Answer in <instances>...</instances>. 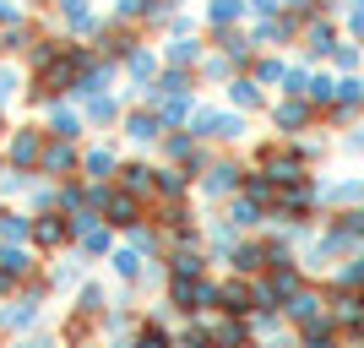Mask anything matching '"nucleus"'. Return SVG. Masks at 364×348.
I'll list each match as a JSON object with an SVG mask.
<instances>
[{
	"label": "nucleus",
	"instance_id": "1",
	"mask_svg": "<svg viewBox=\"0 0 364 348\" xmlns=\"http://www.w3.org/2000/svg\"><path fill=\"white\" fill-rule=\"evenodd\" d=\"M289 316L304 321V327H316V316H321V294H316V288H299V294L289 300Z\"/></svg>",
	"mask_w": 364,
	"mask_h": 348
},
{
	"label": "nucleus",
	"instance_id": "2",
	"mask_svg": "<svg viewBox=\"0 0 364 348\" xmlns=\"http://www.w3.org/2000/svg\"><path fill=\"white\" fill-rule=\"evenodd\" d=\"M245 343H250V332H245L240 321H223V327L213 332V348H245Z\"/></svg>",
	"mask_w": 364,
	"mask_h": 348
},
{
	"label": "nucleus",
	"instance_id": "3",
	"mask_svg": "<svg viewBox=\"0 0 364 348\" xmlns=\"http://www.w3.org/2000/svg\"><path fill=\"white\" fill-rule=\"evenodd\" d=\"M28 267H33V261L22 256L16 245H6V251H0V273H6V278H22V273H28Z\"/></svg>",
	"mask_w": 364,
	"mask_h": 348
},
{
	"label": "nucleus",
	"instance_id": "4",
	"mask_svg": "<svg viewBox=\"0 0 364 348\" xmlns=\"http://www.w3.org/2000/svg\"><path fill=\"white\" fill-rule=\"evenodd\" d=\"M33 234H38V245H49V251H55V245L65 240V223H55V218H38V223H33Z\"/></svg>",
	"mask_w": 364,
	"mask_h": 348
},
{
	"label": "nucleus",
	"instance_id": "5",
	"mask_svg": "<svg viewBox=\"0 0 364 348\" xmlns=\"http://www.w3.org/2000/svg\"><path fill=\"white\" fill-rule=\"evenodd\" d=\"M33 316H38V310H33V300H16V305H6V327H33Z\"/></svg>",
	"mask_w": 364,
	"mask_h": 348
},
{
	"label": "nucleus",
	"instance_id": "6",
	"mask_svg": "<svg viewBox=\"0 0 364 348\" xmlns=\"http://www.w3.org/2000/svg\"><path fill=\"white\" fill-rule=\"evenodd\" d=\"M28 218H16V212H6V218H0V240H6V245H16V240H22V234H28Z\"/></svg>",
	"mask_w": 364,
	"mask_h": 348
},
{
	"label": "nucleus",
	"instance_id": "7",
	"mask_svg": "<svg viewBox=\"0 0 364 348\" xmlns=\"http://www.w3.org/2000/svg\"><path fill=\"white\" fill-rule=\"evenodd\" d=\"M304 348H337V332L326 327V321H316V327L304 332Z\"/></svg>",
	"mask_w": 364,
	"mask_h": 348
},
{
	"label": "nucleus",
	"instance_id": "8",
	"mask_svg": "<svg viewBox=\"0 0 364 348\" xmlns=\"http://www.w3.org/2000/svg\"><path fill=\"white\" fill-rule=\"evenodd\" d=\"M326 201H364V180H343L326 191Z\"/></svg>",
	"mask_w": 364,
	"mask_h": 348
},
{
	"label": "nucleus",
	"instance_id": "9",
	"mask_svg": "<svg viewBox=\"0 0 364 348\" xmlns=\"http://www.w3.org/2000/svg\"><path fill=\"white\" fill-rule=\"evenodd\" d=\"M234 185H240V174H234V169H213V180H207V191H213V196H228Z\"/></svg>",
	"mask_w": 364,
	"mask_h": 348
},
{
	"label": "nucleus",
	"instance_id": "10",
	"mask_svg": "<svg viewBox=\"0 0 364 348\" xmlns=\"http://www.w3.org/2000/svg\"><path fill=\"white\" fill-rule=\"evenodd\" d=\"M109 212H114V223H136V201L131 196H109Z\"/></svg>",
	"mask_w": 364,
	"mask_h": 348
},
{
	"label": "nucleus",
	"instance_id": "11",
	"mask_svg": "<svg viewBox=\"0 0 364 348\" xmlns=\"http://www.w3.org/2000/svg\"><path fill=\"white\" fill-rule=\"evenodd\" d=\"M223 305H228V310H250V288H245V283H228L223 288Z\"/></svg>",
	"mask_w": 364,
	"mask_h": 348
},
{
	"label": "nucleus",
	"instance_id": "12",
	"mask_svg": "<svg viewBox=\"0 0 364 348\" xmlns=\"http://www.w3.org/2000/svg\"><path fill=\"white\" fill-rule=\"evenodd\" d=\"M256 218H261V212H256V201H240V207L228 212V223H240V228H250Z\"/></svg>",
	"mask_w": 364,
	"mask_h": 348
},
{
	"label": "nucleus",
	"instance_id": "13",
	"mask_svg": "<svg viewBox=\"0 0 364 348\" xmlns=\"http://www.w3.org/2000/svg\"><path fill=\"white\" fill-rule=\"evenodd\" d=\"M180 348H213V332H201V327H191V332L180 337Z\"/></svg>",
	"mask_w": 364,
	"mask_h": 348
},
{
	"label": "nucleus",
	"instance_id": "14",
	"mask_svg": "<svg viewBox=\"0 0 364 348\" xmlns=\"http://www.w3.org/2000/svg\"><path fill=\"white\" fill-rule=\"evenodd\" d=\"M136 348H168V343H164V332H158V327H141V332H136Z\"/></svg>",
	"mask_w": 364,
	"mask_h": 348
},
{
	"label": "nucleus",
	"instance_id": "15",
	"mask_svg": "<svg viewBox=\"0 0 364 348\" xmlns=\"http://www.w3.org/2000/svg\"><path fill=\"white\" fill-rule=\"evenodd\" d=\"M87 169H92V174H98V180H104L109 169H114V158H109V152H92V158H87Z\"/></svg>",
	"mask_w": 364,
	"mask_h": 348
},
{
	"label": "nucleus",
	"instance_id": "16",
	"mask_svg": "<svg viewBox=\"0 0 364 348\" xmlns=\"http://www.w3.org/2000/svg\"><path fill=\"white\" fill-rule=\"evenodd\" d=\"M277 120H283V125H304V109L299 104H283V109H277Z\"/></svg>",
	"mask_w": 364,
	"mask_h": 348
},
{
	"label": "nucleus",
	"instance_id": "17",
	"mask_svg": "<svg viewBox=\"0 0 364 348\" xmlns=\"http://www.w3.org/2000/svg\"><path fill=\"white\" fill-rule=\"evenodd\" d=\"M82 310H92V316H98V310H104V294H98V288H82Z\"/></svg>",
	"mask_w": 364,
	"mask_h": 348
},
{
	"label": "nucleus",
	"instance_id": "18",
	"mask_svg": "<svg viewBox=\"0 0 364 348\" xmlns=\"http://www.w3.org/2000/svg\"><path fill=\"white\" fill-rule=\"evenodd\" d=\"M114 267H120L125 278H136V251H120V256H114Z\"/></svg>",
	"mask_w": 364,
	"mask_h": 348
},
{
	"label": "nucleus",
	"instance_id": "19",
	"mask_svg": "<svg viewBox=\"0 0 364 348\" xmlns=\"http://www.w3.org/2000/svg\"><path fill=\"white\" fill-rule=\"evenodd\" d=\"M131 131H136V137H158V120H147V115H141V120H131Z\"/></svg>",
	"mask_w": 364,
	"mask_h": 348
},
{
	"label": "nucleus",
	"instance_id": "20",
	"mask_svg": "<svg viewBox=\"0 0 364 348\" xmlns=\"http://www.w3.org/2000/svg\"><path fill=\"white\" fill-rule=\"evenodd\" d=\"M353 33L364 38V6H353Z\"/></svg>",
	"mask_w": 364,
	"mask_h": 348
}]
</instances>
